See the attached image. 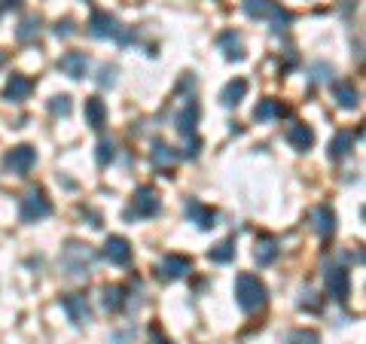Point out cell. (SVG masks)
<instances>
[{
	"label": "cell",
	"mask_w": 366,
	"mask_h": 344,
	"mask_svg": "<svg viewBox=\"0 0 366 344\" xmlns=\"http://www.w3.org/2000/svg\"><path fill=\"white\" fill-rule=\"evenodd\" d=\"M86 31L92 33V37H98V40H110V37H113V40H119L122 46H129L131 40H135V31L126 28V24H119L110 13H104V10H95V13H92Z\"/></svg>",
	"instance_id": "1"
},
{
	"label": "cell",
	"mask_w": 366,
	"mask_h": 344,
	"mask_svg": "<svg viewBox=\"0 0 366 344\" xmlns=\"http://www.w3.org/2000/svg\"><path fill=\"white\" fill-rule=\"evenodd\" d=\"M235 301L241 311H260L265 305V283L256 274H238L235 278Z\"/></svg>",
	"instance_id": "2"
},
{
	"label": "cell",
	"mask_w": 366,
	"mask_h": 344,
	"mask_svg": "<svg viewBox=\"0 0 366 344\" xmlns=\"http://www.w3.org/2000/svg\"><path fill=\"white\" fill-rule=\"evenodd\" d=\"M95 265V250L89 244H80V241H71L68 247L61 250V268L71 278H82L89 274V268Z\"/></svg>",
	"instance_id": "3"
},
{
	"label": "cell",
	"mask_w": 366,
	"mask_h": 344,
	"mask_svg": "<svg viewBox=\"0 0 366 344\" xmlns=\"http://www.w3.org/2000/svg\"><path fill=\"white\" fill-rule=\"evenodd\" d=\"M52 214V204L49 198L43 195V189H28L22 198V220L24 223H40Z\"/></svg>",
	"instance_id": "4"
},
{
	"label": "cell",
	"mask_w": 366,
	"mask_h": 344,
	"mask_svg": "<svg viewBox=\"0 0 366 344\" xmlns=\"http://www.w3.org/2000/svg\"><path fill=\"white\" fill-rule=\"evenodd\" d=\"M162 207V198L159 192H156L153 186H140L135 192V201H131V207L126 211V216H156Z\"/></svg>",
	"instance_id": "5"
},
{
	"label": "cell",
	"mask_w": 366,
	"mask_h": 344,
	"mask_svg": "<svg viewBox=\"0 0 366 344\" xmlns=\"http://www.w3.org/2000/svg\"><path fill=\"white\" fill-rule=\"evenodd\" d=\"M3 165L10 167L13 174H28L31 167L37 165V149L31 147V144H22V147H15V149H10V153H6Z\"/></svg>",
	"instance_id": "6"
},
{
	"label": "cell",
	"mask_w": 366,
	"mask_h": 344,
	"mask_svg": "<svg viewBox=\"0 0 366 344\" xmlns=\"http://www.w3.org/2000/svg\"><path fill=\"white\" fill-rule=\"evenodd\" d=\"M323 278H327V290L336 301H345L348 296H351V274H348L342 265H330Z\"/></svg>",
	"instance_id": "7"
},
{
	"label": "cell",
	"mask_w": 366,
	"mask_h": 344,
	"mask_svg": "<svg viewBox=\"0 0 366 344\" xmlns=\"http://www.w3.org/2000/svg\"><path fill=\"white\" fill-rule=\"evenodd\" d=\"M61 308L68 311V317L77 326L82 323H89L92 320V308H89V299H86V292H71V296H64L61 299Z\"/></svg>",
	"instance_id": "8"
},
{
	"label": "cell",
	"mask_w": 366,
	"mask_h": 344,
	"mask_svg": "<svg viewBox=\"0 0 366 344\" xmlns=\"http://www.w3.org/2000/svg\"><path fill=\"white\" fill-rule=\"evenodd\" d=\"M58 70L71 80H82L89 73V55L86 52H68L58 58Z\"/></svg>",
	"instance_id": "9"
},
{
	"label": "cell",
	"mask_w": 366,
	"mask_h": 344,
	"mask_svg": "<svg viewBox=\"0 0 366 344\" xmlns=\"http://www.w3.org/2000/svg\"><path fill=\"white\" fill-rule=\"evenodd\" d=\"M104 256L110 259L113 265H126L131 259V244L122 238V234H110V238L104 241Z\"/></svg>",
	"instance_id": "10"
},
{
	"label": "cell",
	"mask_w": 366,
	"mask_h": 344,
	"mask_svg": "<svg viewBox=\"0 0 366 344\" xmlns=\"http://www.w3.org/2000/svg\"><path fill=\"white\" fill-rule=\"evenodd\" d=\"M287 144L299 149V153H309V149L314 147V131H312V125H302V122H296V125H290L287 128Z\"/></svg>",
	"instance_id": "11"
},
{
	"label": "cell",
	"mask_w": 366,
	"mask_h": 344,
	"mask_svg": "<svg viewBox=\"0 0 366 344\" xmlns=\"http://www.w3.org/2000/svg\"><path fill=\"white\" fill-rule=\"evenodd\" d=\"M189 268H193V262H189L186 256H177V253L165 256L162 262H159V271H162V278H168V281L186 278V274H189Z\"/></svg>",
	"instance_id": "12"
},
{
	"label": "cell",
	"mask_w": 366,
	"mask_h": 344,
	"mask_svg": "<svg viewBox=\"0 0 366 344\" xmlns=\"http://www.w3.org/2000/svg\"><path fill=\"white\" fill-rule=\"evenodd\" d=\"M332 98H336V104L342 107V110H354V107L360 104V91H357L354 82H348V80L332 82Z\"/></svg>",
	"instance_id": "13"
},
{
	"label": "cell",
	"mask_w": 366,
	"mask_h": 344,
	"mask_svg": "<svg viewBox=\"0 0 366 344\" xmlns=\"http://www.w3.org/2000/svg\"><path fill=\"white\" fill-rule=\"evenodd\" d=\"M198 116H202V110H198L196 100H189V104L177 113V131L183 134V137H193V131L198 125Z\"/></svg>",
	"instance_id": "14"
},
{
	"label": "cell",
	"mask_w": 366,
	"mask_h": 344,
	"mask_svg": "<svg viewBox=\"0 0 366 344\" xmlns=\"http://www.w3.org/2000/svg\"><path fill=\"white\" fill-rule=\"evenodd\" d=\"M287 113V107L281 104V100H274V98H265L260 100V104L254 107V119L256 122H269V119H281V116Z\"/></svg>",
	"instance_id": "15"
},
{
	"label": "cell",
	"mask_w": 366,
	"mask_h": 344,
	"mask_svg": "<svg viewBox=\"0 0 366 344\" xmlns=\"http://www.w3.org/2000/svg\"><path fill=\"white\" fill-rule=\"evenodd\" d=\"M82 113H86V122L92 125V128H104V122H107V104H104L101 98H86Z\"/></svg>",
	"instance_id": "16"
},
{
	"label": "cell",
	"mask_w": 366,
	"mask_h": 344,
	"mask_svg": "<svg viewBox=\"0 0 366 344\" xmlns=\"http://www.w3.org/2000/svg\"><path fill=\"white\" fill-rule=\"evenodd\" d=\"M186 216H189V220H193L202 232H207V229H214V216H217V214L207 211V207L198 204V201H186Z\"/></svg>",
	"instance_id": "17"
},
{
	"label": "cell",
	"mask_w": 366,
	"mask_h": 344,
	"mask_svg": "<svg viewBox=\"0 0 366 344\" xmlns=\"http://www.w3.org/2000/svg\"><path fill=\"white\" fill-rule=\"evenodd\" d=\"M312 223H314V229H318V234H332V232H336V214H332L327 204L314 207V211H312Z\"/></svg>",
	"instance_id": "18"
},
{
	"label": "cell",
	"mask_w": 366,
	"mask_h": 344,
	"mask_svg": "<svg viewBox=\"0 0 366 344\" xmlns=\"http://www.w3.org/2000/svg\"><path fill=\"white\" fill-rule=\"evenodd\" d=\"M244 95H247V82L232 80V82H226V89L220 91V104L223 107H238L241 100H244Z\"/></svg>",
	"instance_id": "19"
},
{
	"label": "cell",
	"mask_w": 366,
	"mask_h": 344,
	"mask_svg": "<svg viewBox=\"0 0 366 344\" xmlns=\"http://www.w3.org/2000/svg\"><path fill=\"white\" fill-rule=\"evenodd\" d=\"M217 43L223 46V55L229 58V61H241L244 58V46H241V37L235 31H226V33H220V40Z\"/></svg>",
	"instance_id": "20"
},
{
	"label": "cell",
	"mask_w": 366,
	"mask_h": 344,
	"mask_svg": "<svg viewBox=\"0 0 366 344\" xmlns=\"http://www.w3.org/2000/svg\"><path fill=\"white\" fill-rule=\"evenodd\" d=\"M31 80L28 77H10V82H6V89H3V98L6 100H24L31 95Z\"/></svg>",
	"instance_id": "21"
},
{
	"label": "cell",
	"mask_w": 366,
	"mask_h": 344,
	"mask_svg": "<svg viewBox=\"0 0 366 344\" xmlns=\"http://www.w3.org/2000/svg\"><path fill=\"white\" fill-rule=\"evenodd\" d=\"M244 13L251 15V19H272L274 10H278V3L274 0H244Z\"/></svg>",
	"instance_id": "22"
},
{
	"label": "cell",
	"mask_w": 366,
	"mask_h": 344,
	"mask_svg": "<svg viewBox=\"0 0 366 344\" xmlns=\"http://www.w3.org/2000/svg\"><path fill=\"white\" fill-rule=\"evenodd\" d=\"M122 301H126V290H122L119 283H107V287L101 290V305L107 308V311H119Z\"/></svg>",
	"instance_id": "23"
},
{
	"label": "cell",
	"mask_w": 366,
	"mask_h": 344,
	"mask_svg": "<svg viewBox=\"0 0 366 344\" xmlns=\"http://www.w3.org/2000/svg\"><path fill=\"white\" fill-rule=\"evenodd\" d=\"M40 24H43V19H40L37 13L24 15V19L19 22V31H15V37H19L22 43H28V40H34L37 33H40Z\"/></svg>",
	"instance_id": "24"
},
{
	"label": "cell",
	"mask_w": 366,
	"mask_h": 344,
	"mask_svg": "<svg viewBox=\"0 0 366 344\" xmlns=\"http://www.w3.org/2000/svg\"><path fill=\"white\" fill-rule=\"evenodd\" d=\"M351 147H354V134L351 131H339L336 137H332V144H330V158H345L348 153H351Z\"/></svg>",
	"instance_id": "25"
},
{
	"label": "cell",
	"mask_w": 366,
	"mask_h": 344,
	"mask_svg": "<svg viewBox=\"0 0 366 344\" xmlns=\"http://www.w3.org/2000/svg\"><path fill=\"white\" fill-rule=\"evenodd\" d=\"M274 256H278V244H274L272 238H263L260 244L254 247V259H256V265H272V262H274Z\"/></svg>",
	"instance_id": "26"
},
{
	"label": "cell",
	"mask_w": 366,
	"mask_h": 344,
	"mask_svg": "<svg viewBox=\"0 0 366 344\" xmlns=\"http://www.w3.org/2000/svg\"><path fill=\"white\" fill-rule=\"evenodd\" d=\"M174 162H177V153H171L168 144L156 140V144H153V165H156V167H171Z\"/></svg>",
	"instance_id": "27"
},
{
	"label": "cell",
	"mask_w": 366,
	"mask_h": 344,
	"mask_svg": "<svg viewBox=\"0 0 366 344\" xmlns=\"http://www.w3.org/2000/svg\"><path fill=\"white\" fill-rule=\"evenodd\" d=\"M211 262H232L235 259V241L232 238H226V241H220L217 247H211Z\"/></svg>",
	"instance_id": "28"
},
{
	"label": "cell",
	"mask_w": 366,
	"mask_h": 344,
	"mask_svg": "<svg viewBox=\"0 0 366 344\" xmlns=\"http://www.w3.org/2000/svg\"><path fill=\"white\" fill-rule=\"evenodd\" d=\"M318 341H321V335L314 329H296L287 335V344H318Z\"/></svg>",
	"instance_id": "29"
},
{
	"label": "cell",
	"mask_w": 366,
	"mask_h": 344,
	"mask_svg": "<svg viewBox=\"0 0 366 344\" xmlns=\"http://www.w3.org/2000/svg\"><path fill=\"white\" fill-rule=\"evenodd\" d=\"M113 156H116L113 140H101V144H98V153H95L98 165H110V162H113Z\"/></svg>",
	"instance_id": "30"
},
{
	"label": "cell",
	"mask_w": 366,
	"mask_h": 344,
	"mask_svg": "<svg viewBox=\"0 0 366 344\" xmlns=\"http://www.w3.org/2000/svg\"><path fill=\"white\" fill-rule=\"evenodd\" d=\"M49 110H52L55 116H71V98L68 95H55L52 100H49Z\"/></svg>",
	"instance_id": "31"
},
{
	"label": "cell",
	"mask_w": 366,
	"mask_h": 344,
	"mask_svg": "<svg viewBox=\"0 0 366 344\" xmlns=\"http://www.w3.org/2000/svg\"><path fill=\"white\" fill-rule=\"evenodd\" d=\"M73 33H77V28H73L71 19L55 22V37H58V40H68V37H73Z\"/></svg>",
	"instance_id": "32"
},
{
	"label": "cell",
	"mask_w": 366,
	"mask_h": 344,
	"mask_svg": "<svg viewBox=\"0 0 366 344\" xmlns=\"http://www.w3.org/2000/svg\"><path fill=\"white\" fill-rule=\"evenodd\" d=\"M113 82H116V67H110V64H104L101 67V77H98V86H113Z\"/></svg>",
	"instance_id": "33"
},
{
	"label": "cell",
	"mask_w": 366,
	"mask_h": 344,
	"mask_svg": "<svg viewBox=\"0 0 366 344\" xmlns=\"http://www.w3.org/2000/svg\"><path fill=\"white\" fill-rule=\"evenodd\" d=\"M305 305H309L312 311H318V305H321V301L314 299V292H312V290H302V296H299V308H305Z\"/></svg>",
	"instance_id": "34"
},
{
	"label": "cell",
	"mask_w": 366,
	"mask_h": 344,
	"mask_svg": "<svg viewBox=\"0 0 366 344\" xmlns=\"http://www.w3.org/2000/svg\"><path fill=\"white\" fill-rule=\"evenodd\" d=\"M198 149H202V144H198V137H189V144H186V153H180V156H186V158H196L198 156ZM177 156V158H180Z\"/></svg>",
	"instance_id": "35"
},
{
	"label": "cell",
	"mask_w": 366,
	"mask_h": 344,
	"mask_svg": "<svg viewBox=\"0 0 366 344\" xmlns=\"http://www.w3.org/2000/svg\"><path fill=\"white\" fill-rule=\"evenodd\" d=\"M314 73H318L314 80H330V77H332V70H330L327 64H314Z\"/></svg>",
	"instance_id": "36"
},
{
	"label": "cell",
	"mask_w": 366,
	"mask_h": 344,
	"mask_svg": "<svg viewBox=\"0 0 366 344\" xmlns=\"http://www.w3.org/2000/svg\"><path fill=\"white\" fill-rule=\"evenodd\" d=\"M193 86H196V80H193V73H186V80H180V91H193Z\"/></svg>",
	"instance_id": "37"
},
{
	"label": "cell",
	"mask_w": 366,
	"mask_h": 344,
	"mask_svg": "<svg viewBox=\"0 0 366 344\" xmlns=\"http://www.w3.org/2000/svg\"><path fill=\"white\" fill-rule=\"evenodd\" d=\"M0 6H3V10H19L22 0H0Z\"/></svg>",
	"instance_id": "38"
},
{
	"label": "cell",
	"mask_w": 366,
	"mask_h": 344,
	"mask_svg": "<svg viewBox=\"0 0 366 344\" xmlns=\"http://www.w3.org/2000/svg\"><path fill=\"white\" fill-rule=\"evenodd\" d=\"M149 344H171V341L165 338V335H159V332H153V341H149Z\"/></svg>",
	"instance_id": "39"
},
{
	"label": "cell",
	"mask_w": 366,
	"mask_h": 344,
	"mask_svg": "<svg viewBox=\"0 0 366 344\" xmlns=\"http://www.w3.org/2000/svg\"><path fill=\"white\" fill-rule=\"evenodd\" d=\"M6 64V52H3V49H0V67H3Z\"/></svg>",
	"instance_id": "40"
}]
</instances>
